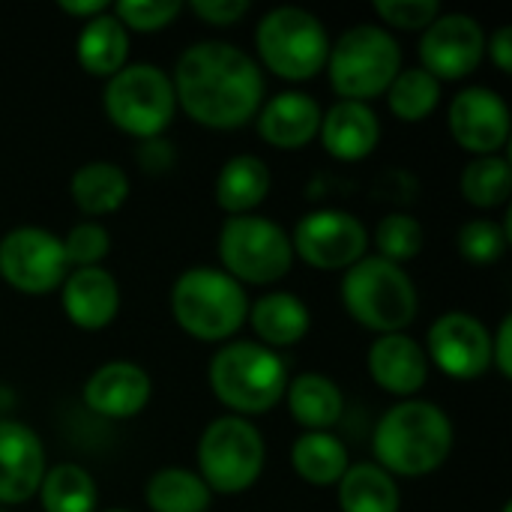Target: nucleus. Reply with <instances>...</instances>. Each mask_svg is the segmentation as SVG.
I'll list each match as a JSON object with an SVG mask.
<instances>
[{"label":"nucleus","instance_id":"obj_38","mask_svg":"<svg viewBox=\"0 0 512 512\" xmlns=\"http://www.w3.org/2000/svg\"><path fill=\"white\" fill-rule=\"evenodd\" d=\"M189 9L210 27H234L252 12V3L249 0H189Z\"/></svg>","mask_w":512,"mask_h":512},{"label":"nucleus","instance_id":"obj_11","mask_svg":"<svg viewBox=\"0 0 512 512\" xmlns=\"http://www.w3.org/2000/svg\"><path fill=\"white\" fill-rule=\"evenodd\" d=\"M288 237L294 258L324 273H345L369 255V228L360 216L339 207H318L303 213Z\"/></svg>","mask_w":512,"mask_h":512},{"label":"nucleus","instance_id":"obj_30","mask_svg":"<svg viewBox=\"0 0 512 512\" xmlns=\"http://www.w3.org/2000/svg\"><path fill=\"white\" fill-rule=\"evenodd\" d=\"M36 498L45 512H96L99 486L87 468L75 462H57L45 471Z\"/></svg>","mask_w":512,"mask_h":512},{"label":"nucleus","instance_id":"obj_29","mask_svg":"<svg viewBox=\"0 0 512 512\" xmlns=\"http://www.w3.org/2000/svg\"><path fill=\"white\" fill-rule=\"evenodd\" d=\"M144 504L150 512H210L213 492L189 468H159L144 483Z\"/></svg>","mask_w":512,"mask_h":512},{"label":"nucleus","instance_id":"obj_42","mask_svg":"<svg viewBox=\"0 0 512 512\" xmlns=\"http://www.w3.org/2000/svg\"><path fill=\"white\" fill-rule=\"evenodd\" d=\"M57 9L66 12V15H72V18H81V24H84V21L108 12L111 3L108 0H57Z\"/></svg>","mask_w":512,"mask_h":512},{"label":"nucleus","instance_id":"obj_3","mask_svg":"<svg viewBox=\"0 0 512 512\" xmlns=\"http://www.w3.org/2000/svg\"><path fill=\"white\" fill-rule=\"evenodd\" d=\"M288 366L279 351L255 339H231L210 357L207 381L213 396L234 417H261L285 399Z\"/></svg>","mask_w":512,"mask_h":512},{"label":"nucleus","instance_id":"obj_19","mask_svg":"<svg viewBox=\"0 0 512 512\" xmlns=\"http://www.w3.org/2000/svg\"><path fill=\"white\" fill-rule=\"evenodd\" d=\"M321 117L324 111L315 96L303 90H282L264 99L255 114V129L273 150H303L318 138Z\"/></svg>","mask_w":512,"mask_h":512},{"label":"nucleus","instance_id":"obj_39","mask_svg":"<svg viewBox=\"0 0 512 512\" xmlns=\"http://www.w3.org/2000/svg\"><path fill=\"white\" fill-rule=\"evenodd\" d=\"M486 54L492 60V66L501 75L512 72V27L510 24H498L489 36H486Z\"/></svg>","mask_w":512,"mask_h":512},{"label":"nucleus","instance_id":"obj_28","mask_svg":"<svg viewBox=\"0 0 512 512\" xmlns=\"http://www.w3.org/2000/svg\"><path fill=\"white\" fill-rule=\"evenodd\" d=\"M339 512H399L402 492L396 477H390L375 462L351 465L336 483Z\"/></svg>","mask_w":512,"mask_h":512},{"label":"nucleus","instance_id":"obj_40","mask_svg":"<svg viewBox=\"0 0 512 512\" xmlns=\"http://www.w3.org/2000/svg\"><path fill=\"white\" fill-rule=\"evenodd\" d=\"M492 369H498L501 378H512V315H504L492 333Z\"/></svg>","mask_w":512,"mask_h":512},{"label":"nucleus","instance_id":"obj_27","mask_svg":"<svg viewBox=\"0 0 512 512\" xmlns=\"http://www.w3.org/2000/svg\"><path fill=\"white\" fill-rule=\"evenodd\" d=\"M294 474L315 489H336L342 474L351 468L348 447L333 432H303L291 444Z\"/></svg>","mask_w":512,"mask_h":512},{"label":"nucleus","instance_id":"obj_9","mask_svg":"<svg viewBox=\"0 0 512 512\" xmlns=\"http://www.w3.org/2000/svg\"><path fill=\"white\" fill-rule=\"evenodd\" d=\"M219 270L234 282L246 285H276L294 267V249L288 231L258 213L225 216L216 237Z\"/></svg>","mask_w":512,"mask_h":512},{"label":"nucleus","instance_id":"obj_21","mask_svg":"<svg viewBox=\"0 0 512 512\" xmlns=\"http://www.w3.org/2000/svg\"><path fill=\"white\" fill-rule=\"evenodd\" d=\"M318 138L336 162H360L378 150L381 120L372 105L339 99L324 111Z\"/></svg>","mask_w":512,"mask_h":512},{"label":"nucleus","instance_id":"obj_14","mask_svg":"<svg viewBox=\"0 0 512 512\" xmlns=\"http://www.w3.org/2000/svg\"><path fill=\"white\" fill-rule=\"evenodd\" d=\"M420 69L432 78L462 81L486 57V30L468 12H441L420 36Z\"/></svg>","mask_w":512,"mask_h":512},{"label":"nucleus","instance_id":"obj_32","mask_svg":"<svg viewBox=\"0 0 512 512\" xmlns=\"http://www.w3.org/2000/svg\"><path fill=\"white\" fill-rule=\"evenodd\" d=\"M441 87L444 84L438 78H432L426 69L402 66L399 75L393 78V84L387 87L384 99H387V108L396 120L423 123L441 105Z\"/></svg>","mask_w":512,"mask_h":512},{"label":"nucleus","instance_id":"obj_13","mask_svg":"<svg viewBox=\"0 0 512 512\" xmlns=\"http://www.w3.org/2000/svg\"><path fill=\"white\" fill-rule=\"evenodd\" d=\"M423 351L447 378L477 381L492 369V330L477 315L453 309L432 321Z\"/></svg>","mask_w":512,"mask_h":512},{"label":"nucleus","instance_id":"obj_35","mask_svg":"<svg viewBox=\"0 0 512 512\" xmlns=\"http://www.w3.org/2000/svg\"><path fill=\"white\" fill-rule=\"evenodd\" d=\"M60 243H63V255H66L69 270L102 267V261L111 252V234L96 219H84V222L72 225L66 231V237H60Z\"/></svg>","mask_w":512,"mask_h":512},{"label":"nucleus","instance_id":"obj_12","mask_svg":"<svg viewBox=\"0 0 512 512\" xmlns=\"http://www.w3.org/2000/svg\"><path fill=\"white\" fill-rule=\"evenodd\" d=\"M69 273L63 243L39 225H18L0 237V279L24 297L60 291Z\"/></svg>","mask_w":512,"mask_h":512},{"label":"nucleus","instance_id":"obj_7","mask_svg":"<svg viewBox=\"0 0 512 512\" xmlns=\"http://www.w3.org/2000/svg\"><path fill=\"white\" fill-rule=\"evenodd\" d=\"M258 66L282 81H312L327 66L330 33L324 21L303 6H276L255 27Z\"/></svg>","mask_w":512,"mask_h":512},{"label":"nucleus","instance_id":"obj_31","mask_svg":"<svg viewBox=\"0 0 512 512\" xmlns=\"http://www.w3.org/2000/svg\"><path fill=\"white\" fill-rule=\"evenodd\" d=\"M459 195L477 210H498L512 195V165L504 153L474 156L459 174Z\"/></svg>","mask_w":512,"mask_h":512},{"label":"nucleus","instance_id":"obj_10","mask_svg":"<svg viewBox=\"0 0 512 512\" xmlns=\"http://www.w3.org/2000/svg\"><path fill=\"white\" fill-rule=\"evenodd\" d=\"M102 108L123 135L138 141L162 138L177 114L171 72L156 63H126L105 81Z\"/></svg>","mask_w":512,"mask_h":512},{"label":"nucleus","instance_id":"obj_5","mask_svg":"<svg viewBox=\"0 0 512 512\" xmlns=\"http://www.w3.org/2000/svg\"><path fill=\"white\" fill-rule=\"evenodd\" d=\"M342 306L366 330L378 336L408 333L420 312V294L411 273L378 255L360 258L342 273Z\"/></svg>","mask_w":512,"mask_h":512},{"label":"nucleus","instance_id":"obj_17","mask_svg":"<svg viewBox=\"0 0 512 512\" xmlns=\"http://www.w3.org/2000/svg\"><path fill=\"white\" fill-rule=\"evenodd\" d=\"M45 471L42 438L21 420H0V504L18 507L36 498Z\"/></svg>","mask_w":512,"mask_h":512},{"label":"nucleus","instance_id":"obj_4","mask_svg":"<svg viewBox=\"0 0 512 512\" xmlns=\"http://www.w3.org/2000/svg\"><path fill=\"white\" fill-rule=\"evenodd\" d=\"M174 324L195 342L225 345L249 318V294L219 267L183 270L168 294Z\"/></svg>","mask_w":512,"mask_h":512},{"label":"nucleus","instance_id":"obj_8","mask_svg":"<svg viewBox=\"0 0 512 512\" xmlns=\"http://www.w3.org/2000/svg\"><path fill=\"white\" fill-rule=\"evenodd\" d=\"M195 462V474L213 495H243L264 474L267 444L252 420L222 414L204 426L195 447Z\"/></svg>","mask_w":512,"mask_h":512},{"label":"nucleus","instance_id":"obj_23","mask_svg":"<svg viewBox=\"0 0 512 512\" xmlns=\"http://www.w3.org/2000/svg\"><path fill=\"white\" fill-rule=\"evenodd\" d=\"M270 189H273L270 165L255 153H237L228 162H222L213 183V198L222 213L246 216L264 204Z\"/></svg>","mask_w":512,"mask_h":512},{"label":"nucleus","instance_id":"obj_34","mask_svg":"<svg viewBox=\"0 0 512 512\" xmlns=\"http://www.w3.org/2000/svg\"><path fill=\"white\" fill-rule=\"evenodd\" d=\"M369 243H375L378 258H387V261L405 267L408 261H414V258L423 252L426 231H423L420 219L411 216V213H387V216L375 225Z\"/></svg>","mask_w":512,"mask_h":512},{"label":"nucleus","instance_id":"obj_2","mask_svg":"<svg viewBox=\"0 0 512 512\" xmlns=\"http://www.w3.org/2000/svg\"><path fill=\"white\" fill-rule=\"evenodd\" d=\"M456 429L450 414L429 399H402L381 414L372 432L375 465L390 477H429L453 453Z\"/></svg>","mask_w":512,"mask_h":512},{"label":"nucleus","instance_id":"obj_15","mask_svg":"<svg viewBox=\"0 0 512 512\" xmlns=\"http://www.w3.org/2000/svg\"><path fill=\"white\" fill-rule=\"evenodd\" d=\"M453 141L471 156H498L510 144V105L486 84L462 87L447 108Z\"/></svg>","mask_w":512,"mask_h":512},{"label":"nucleus","instance_id":"obj_22","mask_svg":"<svg viewBox=\"0 0 512 512\" xmlns=\"http://www.w3.org/2000/svg\"><path fill=\"white\" fill-rule=\"evenodd\" d=\"M246 324L255 333V342L279 351L303 342L312 327L309 306L291 291H267L255 303H249Z\"/></svg>","mask_w":512,"mask_h":512},{"label":"nucleus","instance_id":"obj_1","mask_svg":"<svg viewBox=\"0 0 512 512\" xmlns=\"http://www.w3.org/2000/svg\"><path fill=\"white\" fill-rule=\"evenodd\" d=\"M177 108L198 126L234 132L255 120L267 99L258 60L225 39H201L183 48L171 72Z\"/></svg>","mask_w":512,"mask_h":512},{"label":"nucleus","instance_id":"obj_18","mask_svg":"<svg viewBox=\"0 0 512 512\" xmlns=\"http://www.w3.org/2000/svg\"><path fill=\"white\" fill-rule=\"evenodd\" d=\"M366 369H369L372 381L384 393L396 396L399 402L417 399V393L429 381V357H426L423 345L408 333L378 336L369 345Z\"/></svg>","mask_w":512,"mask_h":512},{"label":"nucleus","instance_id":"obj_24","mask_svg":"<svg viewBox=\"0 0 512 512\" xmlns=\"http://www.w3.org/2000/svg\"><path fill=\"white\" fill-rule=\"evenodd\" d=\"M282 402L303 432H330L345 414V396L339 384L321 372H300L288 378Z\"/></svg>","mask_w":512,"mask_h":512},{"label":"nucleus","instance_id":"obj_25","mask_svg":"<svg viewBox=\"0 0 512 512\" xmlns=\"http://www.w3.org/2000/svg\"><path fill=\"white\" fill-rule=\"evenodd\" d=\"M132 183L123 165L111 159H90L69 177V198L84 216H111L129 201Z\"/></svg>","mask_w":512,"mask_h":512},{"label":"nucleus","instance_id":"obj_6","mask_svg":"<svg viewBox=\"0 0 512 512\" xmlns=\"http://www.w3.org/2000/svg\"><path fill=\"white\" fill-rule=\"evenodd\" d=\"M324 69L339 99L372 105L402 69V45L381 24H354L330 42Z\"/></svg>","mask_w":512,"mask_h":512},{"label":"nucleus","instance_id":"obj_20","mask_svg":"<svg viewBox=\"0 0 512 512\" xmlns=\"http://www.w3.org/2000/svg\"><path fill=\"white\" fill-rule=\"evenodd\" d=\"M60 306L78 330H105L120 312V285L105 267L69 270L60 285Z\"/></svg>","mask_w":512,"mask_h":512},{"label":"nucleus","instance_id":"obj_43","mask_svg":"<svg viewBox=\"0 0 512 512\" xmlns=\"http://www.w3.org/2000/svg\"><path fill=\"white\" fill-rule=\"evenodd\" d=\"M501 512H512V504H504V510Z\"/></svg>","mask_w":512,"mask_h":512},{"label":"nucleus","instance_id":"obj_16","mask_svg":"<svg viewBox=\"0 0 512 512\" xmlns=\"http://www.w3.org/2000/svg\"><path fill=\"white\" fill-rule=\"evenodd\" d=\"M84 405L105 420H132L153 399V378L135 360H108L84 381Z\"/></svg>","mask_w":512,"mask_h":512},{"label":"nucleus","instance_id":"obj_37","mask_svg":"<svg viewBox=\"0 0 512 512\" xmlns=\"http://www.w3.org/2000/svg\"><path fill=\"white\" fill-rule=\"evenodd\" d=\"M375 15L381 18V27L405 30V33H423L438 15L441 3L438 0H375Z\"/></svg>","mask_w":512,"mask_h":512},{"label":"nucleus","instance_id":"obj_33","mask_svg":"<svg viewBox=\"0 0 512 512\" xmlns=\"http://www.w3.org/2000/svg\"><path fill=\"white\" fill-rule=\"evenodd\" d=\"M510 246V228L501 225L492 216H477L468 219L456 231V252L471 264V267H492L507 255Z\"/></svg>","mask_w":512,"mask_h":512},{"label":"nucleus","instance_id":"obj_41","mask_svg":"<svg viewBox=\"0 0 512 512\" xmlns=\"http://www.w3.org/2000/svg\"><path fill=\"white\" fill-rule=\"evenodd\" d=\"M171 159H174V153H171L168 141H162V138L141 141V147H138V162L144 171H165L171 165Z\"/></svg>","mask_w":512,"mask_h":512},{"label":"nucleus","instance_id":"obj_36","mask_svg":"<svg viewBox=\"0 0 512 512\" xmlns=\"http://www.w3.org/2000/svg\"><path fill=\"white\" fill-rule=\"evenodd\" d=\"M111 12L129 33H159L180 18L183 3L180 0H117Z\"/></svg>","mask_w":512,"mask_h":512},{"label":"nucleus","instance_id":"obj_44","mask_svg":"<svg viewBox=\"0 0 512 512\" xmlns=\"http://www.w3.org/2000/svg\"><path fill=\"white\" fill-rule=\"evenodd\" d=\"M105 512H129V510H105Z\"/></svg>","mask_w":512,"mask_h":512},{"label":"nucleus","instance_id":"obj_26","mask_svg":"<svg viewBox=\"0 0 512 512\" xmlns=\"http://www.w3.org/2000/svg\"><path fill=\"white\" fill-rule=\"evenodd\" d=\"M129 45V30L108 9L81 24L75 39V57L87 75L108 81L129 63Z\"/></svg>","mask_w":512,"mask_h":512}]
</instances>
